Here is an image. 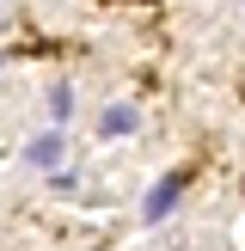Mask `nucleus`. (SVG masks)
<instances>
[{
	"mask_svg": "<svg viewBox=\"0 0 245 251\" xmlns=\"http://www.w3.org/2000/svg\"><path fill=\"white\" fill-rule=\"evenodd\" d=\"M239 12H245V0H239Z\"/></svg>",
	"mask_w": 245,
	"mask_h": 251,
	"instance_id": "obj_5",
	"label": "nucleus"
},
{
	"mask_svg": "<svg viewBox=\"0 0 245 251\" xmlns=\"http://www.w3.org/2000/svg\"><path fill=\"white\" fill-rule=\"evenodd\" d=\"M61 153H68V129L61 123H49V129H37L24 141V166H61Z\"/></svg>",
	"mask_w": 245,
	"mask_h": 251,
	"instance_id": "obj_1",
	"label": "nucleus"
},
{
	"mask_svg": "<svg viewBox=\"0 0 245 251\" xmlns=\"http://www.w3.org/2000/svg\"><path fill=\"white\" fill-rule=\"evenodd\" d=\"M172 202H178V178H159L153 190H147V208H141V215H147V221H166Z\"/></svg>",
	"mask_w": 245,
	"mask_h": 251,
	"instance_id": "obj_3",
	"label": "nucleus"
},
{
	"mask_svg": "<svg viewBox=\"0 0 245 251\" xmlns=\"http://www.w3.org/2000/svg\"><path fill=\"white\" fill-rule=\"evenodd\" d=\"M49 123H61V129L74 123V80H55V86H49Z\"/></svg>",
	"mask_w": 245,
	"mask_h": 251,
	"instance_id": "obj_4",
	"label": "nucleus"
},
{
	"mask_svg": "<svg viewBox=\"0 0 245 251\" xmlns=\"http://www.w3.org/2000/svg\"><path fill=\"white\" fill-rule=\"evenodd\" d=\"M141 129V117H135V104H110L104 117H98V135H135Z\"/></svg>",
	"mask_w": 245,
	"mask_h": 251,
	"instance_id": "obj_2",
	"label": "nucleus"
}]
</instances>
